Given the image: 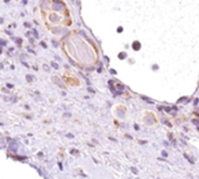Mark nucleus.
Segmentation results:
<instances>
[{
  "mask_svg": "<svg viewBox=\"0 0 199 179\" xmlns=\"http://www.w3.org/2000/svg\"><path fill=\"white\" fill-rule=\"evenodd\" d=\"M42 15L46 20L47 27L51 30H60L71 25L70 14L63 1L44 0L42 4Z\"/></svg>",
  "mask_w": 199,
  "mask_h": 179,
  "instance_id": "f257e3e1",
  "label": "nucleus"
},
{
  "mask_svg": "<svg viewBox=\"0 0 199 179\" xmlns=\"http://www.w3.org/2000/svg\"><path fill=\"white\" fill-rule=\"evenodd\" d=\"M139 46H140L139 43H138V42H135V43H134V48H135V50H139V49H138V48H139Z\"/></svg>",
  "mask_w": 199,
  "mask_h": 179,
  "instance_id": "f03ea898",
  "label": "nucleus"
}]
</instances>
